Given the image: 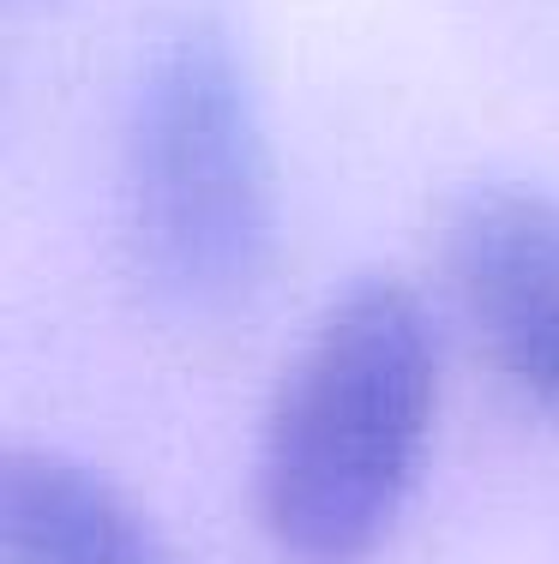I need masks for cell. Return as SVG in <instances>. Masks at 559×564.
<instances>
[{"label":"cell","instance_id":"cell-3","mask_svg":"<svg viewBox=\"0 0 559 564\" xmlns=\"http://www.w3.org/2000/svg\"><path fill=\"white\" fill-rule=\"evenodd\" d=\"M445 276L505 391L559 414V193L475 186L445 223Z\"/></svg>","mask_w":559,"mask_h":564},{"label":"cell","instance_id":"cell-1","mask_svg":"<svg viewBox=\"0 0 559 564\" xmlns=\"http://www.w3.org/2000/svg\"><path fill=\"white\" fill-rule=\"evenodd\" d=\"M439 421V330L409 282L362 276L319 313L259 433L252 510L283 564H367Z\"/></svg>","mask_w":559,"mask_h":564},{"label":"cell","instance_id":"cell-2","mask_svg":"<svg viewBox=\"0 0 559 564\" xmlns=\"http://www.w3.org/2000/svg\"><path fill=\"white\" fill-rule=\"evenodd\" d=\"M127 247L157 301L223 318L277 259V156L247 48L217 12L151 43L127 109Z\"/></svg>","mask_w":559,"mask_h":564},{"label":"cell","instance_id":"cell-4","mask_svg":"<svg viewBox=\"0 0 559 564\" xmlns=\"http://www.w3.org/2000/svg\"><path fill=\"white\" fill-rule=\"evenodd\" d=\"M0 564H181L151 517L61 451L0 463Z\"/></svg>","mask_w":559,"mask_h":564}]
</instances>
